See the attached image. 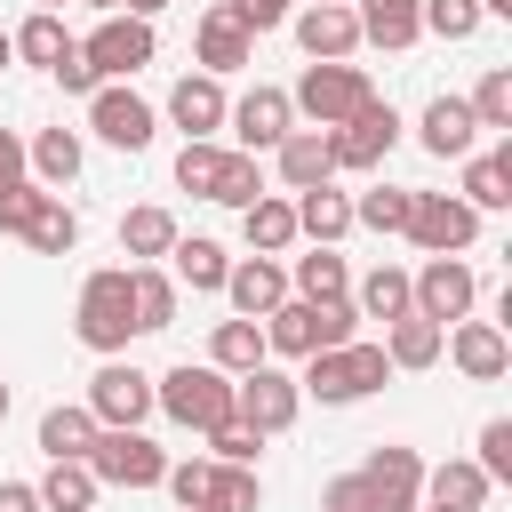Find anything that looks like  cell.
Listing matches in <instances>:
<instances>
[{"label": "cell", "instance_id": "cell-1", "mask_svg": "<svg viewBox=\"0 0 512 512\" xmlns=\"http://www.w3.org/2000/svg\"><path fill=\"white\" fill-rule=\"evenodd\" d=\"M416 496H424V464H416V448H376L352 480H336L320 504L328 512H416Z\"/></svg>", "mask_w": 512, "mask_h": 512}, {"label": "cell", "instance_id": "cell-2", "mask_svg": "<svg viewBox=\"0 0 512 512\" xmlns=\"http://www.w3.org/2000/svg\"><path fill=\"white\" fill-rule=\"evenodd\" d=\"M352 296H328V304H272L256 328H264V352H296V360H312V352H336V344H352Z\"/></svg>", "mask_w": 512, "mask_h": 512}, {"label": "cell", "instance_id": "cell-3", "mask_svg": "<svg viewBox=\"0 0 512 512\" xmlns=\"http://www.w3.org/2000/svg\"><path fill=\"white\" fill-rule=\"evenodd\" d=\"M152 408H168L184 432H216V424H232V376L208 368V360H200V368L184 360V368H168V376L152 384Z\"/></svg>", "mask_w": 512, "mask_h": 512}, {"label": "cell", "instance_id": "cell-4", "mask_svg": "<svg viewBox=\"0 0 512 512\" xmlns=\"http://www.w3.org/2000/svg\"><path fill=\"white\" fill-rule=\"evenodd\" d=\"M72 328H80V344H88V352H120V344L136 336V288H128V264H112V272H88Z\"/></svg>", "mask_w": 512, "mask_h": 512}, {"label": "cell", "instance_id": "cell-5", "mask_svg": "<svg viewBox=\"0 0 512 512\" xmlns=\"http://www.w3.org/2000/svg\"><path fill=\"white\" fill-rule=\"evenodd\" d=\"M392 376V360H384V344H336V352H312V368L296 376V392H312V400H328V408H344V400H360V392H376Z\"/></svg>", "mask_w": 512, "mask_h": 512}, {"label": "cell", "instance_id": "cell-6", "mask_svg": "<svg viewBox=\"0 0 512 512\" xmlns=\"http://www.w3.org/2000/svg\"><path fill=\"white\" fill-rule=\"evenodd\" d=\"M0 232L32 240L40 256H72V240H80V216H72L56 192H40V184H16V192L0 200Z\"/></svg>", "mask_w": 512, "mask_h": 512}, {"label": "cell", "instance_id": "cell-7", "mask_svg": "<svg viewBox=\"0 0 512 512\" xmlns=\"http://www.w3.org/2000/svg\"><path fill=\"white\" fill-rule=\"evenodd\" d=\"M360 104H376V88H368L360 64H312L296 80V96H288V112H312V128H344Z\"/></svg>", "mask_w": 512, "mask_h": 512}, {"label": "cell", "instance_id": "cell-8", "mask_svg": "<svg viewBox=\"0 0 512 512\" xmlns=\"http://www.w3.org/2000/svg\"><path fill=\"white\" fill-rule=\"evenodd\" d=\"M88 416H96V432H136V424L152 416V376L128 368V360L96 368V376H88Z\"/></svg>", "mask_w": 512, "mask_h": 512}, {"label": "cell", "instance_id": "cell-9", "mask_svg": "<svg viewBox=\"0 0 512 512\" xmlns=\"http://www.w3.org/2000/svg\"><path fill=\"white\" fill-rule=\"evenodd\" d=\"M80 464H88L96 480H112V488H160V480H168V456H160L144 432H96Z\"/></svg>", "mask_w": 512, "mask_h": 512}, {"label": "cell", "instance_id": "cell-10", "mask_svg": "<svg viewBox=\"0 0 512 512\" xmlns=\"http://www.w3.org/2000/svg\"><path fill=\"white\" fill-rule=\"evenodd\" d=\"M80 64H88L96 80H128V72H144V64H152V24H144V16H104V24L80 40Z\"/></svg>", "mask_w": 512, "mask_h": 512}, {"label": "cell", "instance_id": "cell-11", "mask_svg": "<svg viewBox=\"0 0 512 512\" xmlns=\"http://www.w3.org/2000/svg\"><path fill=\"white\" fill-rule=\"evenodd\" d=\"M472 296H480V280H472V264H456V256H432V264L408 280V304H416V320H432V328L464 320Z\"/></svg>", "mask_w": 512, "mask_h": 512}, {"label": "cell", "instance_id": "cell-12", "mask_svg": "<svg viewBox=\"0 0 512 512\" xmlns=\"http://www.w3.org/2000/svg\"><path fill=\"white\" fill-rule=\"evenodd\" d=\"M296 408H304V392H296V376H280V368H248V376L232 384V416H240L248 432H288Z\"/></svg>", "mask_w": 512, "mask_h": 512}, {"label": "cell", "instance_id": "cell-13", "mask_svg": "<svg viewBox=\"0 0 512 512\" xmlns=\"http://www.w3.org/2000/svg\"><path fill=\"white\" fill-rule=\"evenodd\" d=\"M472 232H480V216H472L456 192H416V208H408V240H416L424 256H456V248H472Z\"/></svg>", "mask_w": 512, "mask_h": 512}, {"label": "cell", "instance_id": "cell-14", "mask_svg": "<svg viewBox=\"0 0 512 512\" xmlns=\"http://www.w3.org/2000/svg\"><path fill=\"white\" fill-rule=\"evenodd\" d=\"M328 144H336V168H384V152L400 144V112L376 96V104H360L344 128H328Z\"/></svg>", "mask_w": 512, "mask_h": 512}, {"label": "cell", "instance_id": "cell-15", "mask_svg": "<svg viewBox=\"0 0 512 512\" xmlns=\"http://www.w3.org/2000/svg\"><path fill=\"white\" fill-rule=\"evenodd\" d=\"M88 128H96L104 144H120V152H144V144H152V104H144V96H128V88H96Z\"/></svg>", "mask_w": 512, "mask_h": 512}, {"label": "cell", "instance_id": "cell-16", "mask_svg": "<svg viewBox=\"0 0 512 512\" xmlns=\"http://www.w3.org/2000/svg\"><path fill=\"white\" fill-rule=\"evenodd\" d=\"M448 352H456V368L472 376V384H496L504 368H512V336L496 328V320H456V336H440Z\"/></svg>", "mask_w": 512, "mask_h": 512}, {"label": "cell", "instance_id": "cell-17", "mask_svg": "<svg viewBox=\"0 0 512 512\" xmlns=\"http://www.w3.org/2000/svg\"><path fill=\"white\" fill-rule=\"evenodd\" d=\"M272 152H280V184H288V192H312V184L336 176V144H328V128H288Z\"/></svg>", "mask_w": 512, "mask_h": 512}, {"label": "cell", "instance_id": "cell-18", "mask_svg": "<svg viewBox=\"0 0 512 512\" xmlns=\"http://www.w3.org/2000/svg\"><path fill=\"white\" fill-rule=\"evenodd\" d=\"M224 112H232V104H224V88H216L208 72H192V80L168 88V120L184 128V144H208V128H224Z\"/></svg>", "mask_w": 512, "mask_h": 512}, {"label": "cell", "instance_id": "cell-19", "mask_svg": "<svg viewBox=\"0 0 512 512\" xmlns=\"http://www.w3.org/2000/svg\"><path fill=\"white\" fill-rule=\"evenodd\" d=\"M224 120H232V136H240L248 152H264V144H280V136H288V120H296V112H288V88H248Z\"/></svg>", "mask_w": 512, "mask_h": 512}, {"label": "cell", "instance_id": "cell-20", "mask_svg": "<svg viewBox=\"0 0 512 512\" xmlns=\"http://www.w3.org/2000/svg\"><path fill=\"white\" fill-rule=\"evenodd\" d=\"M224 296H232V312H240V320H264L272 304H288V272H280L272 256H248V264H232V272H224Z\"/></svg>", "mask_w": 512, "mask_h": 512}, {"label": "cell", "instance_id": "cell-21", "mask_svg": "<svg viewBox=\"0 0 512 512\" xmlns=\"http://www.w3.org/2000/svg\"><path fill=\"white\" fill-rule=\"evenodd\" d=\"M296 40H304L312 64H344V56L360 48V24H352V8L336 0V8H304V16H296Z\"/></svg>", "mask_w": 512, "mask_h": 512}, {"label": "cell", "instance_id": "cell-22", "mask_svg": "<svg viewBox=\"0 0 512 512\" xmlns=\"http://www.w3.org/2000/svg\"><path fill=\"white\" fill-rule=\"evenodd\" d=\"M192 40H200V64H208V80H216V72H232V64H248V56H256V32H248V24H240V16H232V0H224V8H208V16H200V32H192Z\"/></svg>", "mask_w": 512, "mask_h": 512}, {"label": "cell", "instance_id": "cell-23", "mask_svg": "<svg viewBox=\"0 0 512 512\" xmlns=\"http://www.w3.org/2000/svg\"><path fill=\"white\" fill-rule=\"evenodd\" d=\"M8 48H16L24 64H40V72H56V64H72V56H80V40L64 32V16H48V8H32V16L8 32Z\"/></svg>", "mask_w": 512, "mask_h": 512}, {"label": "cell", "instance_id": "cell-24", "mask_svg": "<svg viewBox=\"0 0 512 512\" xmlns=\"http://www.w3.org/2000/svg\"><path fill=\"white\" fill-rule=\"evenodd\" d=\"M472 136H480V120H472L464 96H432V104H424V152H432V160H464Z\"/></svg>", "mask_w": 512, "mask_h": 512}, {"label": "cell", "instance_id": "cell-25", "mask_svg": "<svg viewBox=\"0 0 512 512\" xmlns=\"http://www.w3.org/2000/svg\"><path fill=\"white\" fill-rule=\"evenodd\" d=\"M472 216L480 208H512V144H496V152H480L472 168H464V192H456Z\"/></svg>", "mask_w": 512, "mask_h": 512}, {"label": "cell", "instance_id": "cell-26", "mask_svg": "<svg viewBox=\"0 0 512 512\" xmlns=\"http://www.w3.org/2000/svg\"><path fill=\"white\" fill-rule=\"evenodd\" d=\"M488 472L480 464H440V472H424V496L440 504V512H488Z\"/></svg>", "mask_w": 512, "mask_h": 512}, {"label": "cell", "instance_id": "cell-27", "mask_svg": "<svg viewBox=\"0 0 512 512\" xmlns=\"http://www.w3.org/2000/svg\"><path fill=\"white\" fill-rule=\"evenodd\" d=\"M288 208H296V232H312L320 248L352 232V200H344V192H328V184H312V192H296Z\"/></svg>", "mask_w": 512, "mask_h": 512}, {"label": "cell", "instance_id": "cell-28", "mask_svg": "<svg viewBox=\"0 0 512 512\" xmlns=\"http://www.w3.org/2000/svg\"><path fill=\"white\" fill-rule=\"evenodd\" d=\"M352 24H360V40H376V48H408V40L424 32V24H416V0H360Z\"/></svg>", "mask_w": 512, "mask_h": 512}, {"label": "cell", "instance_id": "cell-29", "mask_svg": "<svg viewBox=\"0 0 512 512\" xmlns=\"http://www.w3.org/2000/svg\"><path fill=\"white\" fill-rule=\"evenodd\" d=\"M352 312H360V320H384V328H392V320H408V312H416V304H408V272H392V264H376V272L360 280V296H352Z\"/></svg>", "mask_w": 512, "mask_h": 512}, {"label": "cell", "instance_id": "cell-30", "mask_svg": "<svg viewBox=\"0 0 512 512\" xmlns=\"http://www.w3.org/2000/svg\"><path fill=\"white\" fill-rule=\"evenodd\" d=\"M208 368H224V376H248V368H264V328H256V320H216Z\"/></svg>", "mask_w": 512, "mask_h": 512}, {"label": "cell", "instance_id": "cell-31", "mask_svg": "<svg viewBox=\"0 0 512 512\" xmlns=\"http://www.w3.org/2000/svg\"><path fill=\"white\" fill-rule=\"evenodd\" d=\"M96 488H104V480L72 456V464H48V480H40L32 496H40V512H88V504H96Z\"/></svg>", "mask_w": 512, "mask_h": 512}, {"label": "cell", "instance_id": "cell-32", "mask_svg": "<svg viewBox=\"0 0 512 512\" xmlns=\"http://www.w3.org/2000/svg\"><path fill=\"white\" fill-rule=\"evenodd\" d=\"M168 248H176V216L168 208H128L120 216V256L144 264V256H168Z\"/></svg>", "mask_w": 512, "mask_h": 512}, {"label": "cell", "instance_id": "cell-33", "mask_svg": "<svg viewBox=\"0 0 512 512\" xmlns=\"http://www.w3.org/2000/svg\"><path fill=\"white\" fill-rule=\"evenodd\" d=\"M128 288H136V336H152V328H168V320H176V280H168V272L128 264Z\"/></svg>", "mask_w": 512, "mask_h": 512}, {"label": "cell", "instance_id": "cell-34", "mask_svg": "<svg viewBox=\"0 0 512 512\" xmlns=\"http://www.w3.org/2000/svg\"><path fill=\"white\" fill-rule=\"evenodd\" d=\"M88 440H96V416H88V408H48V416H40V448H48V464L88 456Z\"/></svg>", "mask_w": 512, "mask_h": 512}, {"label": "cell", "instance_id": "cell-35", "mask_svg": "<svg viewBox=\"0 0 512 512\" xmlns=\"http://www.w3.org/2000/svg\"><path fill=\"white\" fill-rule=\"evenodd\" d=\"M240 224H248V248H256V256H280V248L296 240V208H288V200H248Z\"/></svg>", "mask_w": 512, "mask_h": 512}, {"label": "cell", "instance_id": "cell-36", "mask_svg": "<svg viewBox=\"0 0 512 512\" xmlns=\"http://www.w3.org/2000/svg\"><path fill=\"white\" fill-rule=\"evenodd\" d=\"M24 160L40 168V184H72V176H80V136H72V128H40Z\"/></svg>", "mask_w": 512, "mask_h": 512}, {"label": "cell", "instance_id": "cell-37", "mask_svg": "<svg viewBox=\"0 0 512 512\" xmlns=\"http://www.w3.org/2000/svg\"><path fill=\"white\" fill-rule=\"evenodd\" d=\"M168 264H176V280H184V288H224V272H232L216 240H184V232H176V248H168Z\"/></svg>", "mask_w": 512, "mask_h": 512}, {"label": "cell", "instance_id": "cell-38", "mask_svg": "<svg viewBox=\"0 0 512 512\" xmlns=\"http://www.w3.org/2000/svg\"><path fill=\"white\" fill-rule=\"evenodd\" d=\"M440 336H448V328H432V320H416V312H408V320H392L384 360H392V368H432V360H440Z\"/></svg>", "mask_w": 512, "mask_h": 512}, {"label": "cell", "instance_id": "cell-39", "mask_svg": "<svg viewBox=\"0 0 512 512\" xmlns=\"http://www.w3.org/2000/svg\"><path fill=\"white\" fill-rule=\"evenodd\" d=\"M408 208H416V192L376 184V192H360V200H352V224H368V232H408Z\"/></svg>", "mask_w": 512, "mask_h": 512}, {"label": "cell", "instance_id": "cell-40", "mask_svg": "<svg viewBox=\"0 0 512 512\" xmlns=\"http://www.w3.org/2000/svg\"><path fill=\"white\" fill-rule=\"evenodd\" d=\"M296 288H304V304H328V296H344V256H336V248H312V256H296Z\"/></svg>", "mask_w": 512, "mask_h": 512}, {"label": "cell", "instance_id": "cell-41", "mask_svg": "<svg viewBox=\"0 0 512 512\" xmlns=\"http://www.w3.org/2000/svg\"><path fill=\"white\" fill-rule=\"evenodd\" d=\"M256 504H264L256 472H248V464H216V480H208V512H256Z\"/></svg>", "mask_w": 512, "mask_h": 512}, {"label": "cell", "instance_id": "cell-42", "mask_svg": "<svg viewBox=\"0 0 512 512\" xmlns=\"http://www.w3.org/2000/svg\"><path fill=\"white\" fill-rule=\"evenodd\" d=\"M416 24L440 40H472L480 32V0H416Z\"/></svg>", "mask_w": 512, "mask_h": 512}, {"label": "cell", "instance_id": "cell-43", "mask_svg": "<svg viewBox=\"0 0 512 512\" xmlns=\"http://www.w3.org/2000/svg\"><path fill=\"white\" fill-rule=\"evenodd\" d=\"M208 200H224V208H248V200H264V184H256V160H248V152H224V168H216Z\"/></svg>", "mask_w": 512, "mask_h": 512}, {"label": "cell", "instance_id": "cell-44", "mask_svg": "<svg viewBox=\"0 0 512 512\" xmlns=\"http://www.w3.org/2000/svg\"><path fill=\"white\" fill-rule=\"evenodd\" d=\"M472 120H480V128H496V136L512 128V72H504V64L472 88Z\"/></svg>", "mask_w": 512, "mask_h": 512}, {"label": "cell", "instance_id": "cell-45", "mask_svg": "<svg viewBox=\"0 0 512 512\" xmlns=\"http://www.w3.org/2000/svg\"><path fill=\"white\" fill-rule=\"evenodd\" d=\"M216 168H224V152H216V144H184V152H176V184H184V192H200V200H208Z\"/></svg>", "mask_w": 512, "mask_h": 512}, {"label": "cell", "instance_id": "cell-46", "mask_svg": "<svg viewBox=\"0 0 512 512\" xmlns=\"http://www.w3.org/2000/svg\"><path fill=\"white\" fill-rule=\"evenodd\" d=\"M208 480H216V464H168V496L184 504V512H208Z\"/></svg>", "mask_w": 512, "mask_h": 512}, {"label": "cell", "instance_id": "cell-47", "mask_svg": "<svg viewBox=\"0 0 512 512\" xmlns=\"http://www.w3.org/2000/svg\"><path fill=\"white\" fill-rule=\"evenodd\" d=\"M208 448H216V464H256V448H264V432H248V424L232 416V424H216V432H208Z\"/></svg>", "mask_w": 512, "mask_h": 512}, {"label": "cell", "instance_id": "cell-48", "mask_svg": "<svg viewBox=\"0 0 512 512\" xmlns=\"http://www.w3.org/2000/svg\"><path fill=\"white\" fill-rule=\"evenodd\" d=\"M480 472H488V480H512V416H496V424L480 432Z\"/></svg>", "mask_w": 512, "mask_h": 512}, {"label": "cell", "instance_id": "cell-49", "mask_svg": "<svg viewBox=\"0 0 512 512\" xmlns=\"http://www.w3.org/2000/svg\"><path fill=\"white\" fill-rule=\"evenodd\" d=\"M232 16L248 32H272V24H288V0H232Z\"/></svg>", "mask_w": 512, "mask_h": 512}, {"label": "cell", "instance_id": "cell-50", "mask_svg": "<svg viewBox=\"0 0 512 512\" xmlns=\"http://www.w3.org/2000/svg\"><path fill=\"white\" fill-rule=\"evenodd\" d=\"M24 168H32V160H24V144H16L8 128H0V200H8L16 184H24Z\"/></svg>", "mask_w": 512, "mask_h": 512}, {"label": "cell", "instance_id": "cell-51", "mask_svg": "<svg viewBox=\"0 0 512 512\" xmlns=\"http://www.w3.org/2000/svg\"><path fill=\"white\" fill-rule=\"evenodd\" d=\"M0 512H40V496L24 480H0Z\"/></svg>", "mask_w": 512, "mask_h": 512}, {"label": "cell", "instance_id": "cell-52", "mask_svg": "<svg viewBox=\"0 0 512 512\" xmlns=\"http://www.w3.org/2000/svg\"><path fill=\"white\" fill-rule=\"evenodd\" d=\"M56 80H64V88H88V96H96V72H88L80 56H72V64H56Z\"/></svg>", "mask_w": 512, "mask_h": 512}, {"label": "cell", "instance_id": "cell-53", "mask_svg": "<svg viewBox=\"0 0 512 512\" xmlns=\"http://www.w3.org/2000/svg\"><path fill=\"white\" fill-rule=\"evenodd\" d=\"M160 8H168V0H128V8H120V16H144V24H152V16H160Z\"/></svg>", "mask_w": 512, "mask_h": 512}, {"label": "cell", "instance_id": "cell-54", "mask_svg": "<svg viewBox=\"0 0 512 512\" xmlns=\"http://www.w3.org/2000/svg\"><path fill=\"white\" fill-rule=\"evenodd\" d=\"M480 16H512V0H480Z\"/></svg>", "mask_w": 512, "mask_h": 512}, {"label": "cell", "instance_id": "cell-55", "mask_svg": "<svg viewBox=\"0 0 512 512\" xmlns=\"http://www.w3.org/2000/svg\"><path fill=\"white\" fill-rule=\"evenodd\" d=\"M88 8H104V16H120V8H128V0H88Z\"/></svg>", "mask_w": 512, "mask_h": 512}, {"label": "cell", "instance_id": "cell-56", "mask_svg": "<svg viewBox=\"0 0 512 512\" xmlns=\"http://www.w3.org/2000/svg\"><path fill=\"white\" fill-rule=\"evenodd\" d=\"M0 424H8V384H0Z\"/></svg>", "mask_w": 512, "mask_h": 512}, {"label": "cell", "instance_id": "cell-57", "mask_svg": "<svg viewBox=\"0 0 512 512\" xmlns=\"http://www.w3.org/2000/svg\"><path fill=\"white\" fill-rule=\"evenodd\" d=\"M8 56H16V48H8V32H0V64H8Z\"/></svg>", "mask_w": 512, "mask_h": 512}, {"label": "cell", "instance_id": "cell-58", "mask_svg": "<svg viewBox=\"0 0 512 512\" xmlns=\"http://www.w3.org/2000/svg\"><path fill=\"white\" fill-rule=\"evenodd\" d=\"M40 8H48V16H56V0H40Z\"/></svg>", "mask_w": 512, "mask_h": 512}, {"label": "cell", "instance_id": "cell-59", "mask_svg": "<svg viewBox=\"0 0 512 512\" xmlns=\"http://www.w3.org/2000/svg\"><path fill=\"white\" fill-rule=\"evenodd\" d=\"M312 8H336V0H312Z\"/></svg>", "mask_w": 512, "mask_h": 512}, {"label": "cell", "instance_id": "cell-60", "mask_svg": "<svg viewBox=\"0 0 512 512\" xmlns=\"http://www.w3.org/2000/svg\"><path fill=\"white\" fill-rule=\"evenodd\" d=\"M432 512H440V504H432Z\"/></svg>", "mask_w": 512, "mask_h": 512}]
</instances>
